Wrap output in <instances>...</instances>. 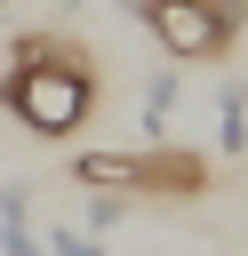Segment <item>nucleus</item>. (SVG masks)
Wrapping results in <instances>:
<instances>
[{"mask_svg":"<svg viewBox=\"0 0 248 256\" xmlns=\"http://www.w3.org/2000/svg\"><path fill=\"white\" fill-rule=\"evenodd\" d=\"M0 104L32 136H80L96 112V56L64 32H16L8 72H0Z\"/></svg>","mask_w":248,"mask_h":256,"instance_id":"nucleus-1","label":"nucleus"},{"mask_svg":"<svg viewBox=\"0 0 248 256\" xmlns=\"http://www.w3.org/2000/svg\"><path fill=\"white\" fill-rule=\"evenodd\" d=\"M80 192H160V200H192L208 184V152L184 144H144V152H80L72 160Z\"/></svg>","mask_w":248,"mask_h":256,"instance_id":"nucleus-2","label":"nucleus"},{"mask_svg":"<svg viewBox=\"0 0 248 256\" xmlns=\"http://www.w3.org/2000/svg\"><path fill=\"white\" fill-rule=\"evenodd\" d=\"M144 24H152V40L168 48V64H208V56H224L232 40H224V24L208 16V0H128Z\"/></svg>","mask_w":248,"mask_h":256,"instance_id":"nucleus-3","label":"nucleus"},{"mask_svg":"<svg viewBox=\"0 0 248 256\" xmlns=\"http://www.w3.org/2000/svg\"><path fill=\"white\" fill-rule=\"evenodd\" d=\"M216 152H224V160L248 152V88H232V80L216 88Z\"/></svg>","mask_w":248,"mask_h":256,"instance_id":"nucleus-4","label":"nucleus"},{"mask_svg":"<svg viewBox=\"0 0 248 256\" xmlns=\"http://www.w3.org/2000/svg\"><path fill=\"white\" fill-rule=\"evenodd\" d=\"M40 256H104V240L80 232V224H48L40 232Z\"/></svg>","mask_w":248,"mask_h":256,"instance_id":"nucleus-5","label":"nucleus"},{"mask_svg":"<svg viewBox=\"0 0 248 256\" xmlns=\"http://www.w3.org/2000/svg\"><path fill=\"white\" fill-rule=\"evenodd\" d=\"M128 216V192H88V232H112Z\"/></svg>","mask_w":248,"mask_h":256,"instance_id":"nucleus-6","label":"nucleus"}]
</instances>
